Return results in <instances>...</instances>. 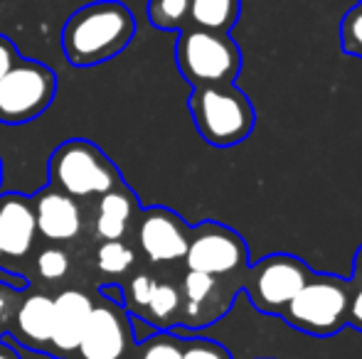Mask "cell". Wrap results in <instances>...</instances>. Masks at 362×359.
<instances>
[{
    "label": "cell",
    "mask_w": 362,
    "mask_h": 359,
    "mask_svg": "<svg viewBox=\"0 0 362 359\" xmlns=\"http://www.w3.org/2000/svg\"><path fill=\"white\" fill-rule=\"evenodd\" d=\"M0 359H20L18 352H15L13 347H10L8 342L3 340V337H0Z\"/></svg>",
    "instance_id": "83f0119b"
},
{
    "label": "cell",
    "mask_w": 362,
    "mask_h": 359,
    "mask_svg": "<svg viewBox=\"0 0 362 359\" xmlns=\"http://www.w3.org/2000/svg\"><path fill=\"white\" fill-rule=\"evenodd\" d=\"M139 197L129 185L119 182L114 190L104 192L101 197H96V209H94V236L96 241H114V239H126V234L131 231L139 214Z\"/></svg>",
    "instance_id": "9a60e30c"
},
{
    "label": "cell",
    "mask_w": 362,
    "mask_h": 359,
    "mask_svg": "<svg viewBox=\"0 0 362 359\" xmlns=\"http://www.w3.org/2000/svg\"><path fill=\"white\" fill-rule=\"evenodd\" d=\"M148 20L156 30L180 32L190 23V0H148Z\"/></svg>",
    "instance_id": "d6986e66"
},
{
    "label": "cell",
    "mask_w": 362,
    "mask_h": 359,
    "mask_svg": "<svg viewBox=\"0 0 362 359\" xmlns=\"http://www.w3.org/2000/svg\"><path fill=\"white\" fill-rule=\"evenodd\" d=\"M131 359H182V342L173 330H158L136 345Z\"/></svg>",
    "instance_id": "44dd1931"
},
{
    "label": "cell",
    "mask_w": 362,
    "mask_h": 359,
    "mask_svg": "<svg viewBox=\"0 0 362 359\" xmlns=\"http://www.w3.org/2000/svg\"><path fill=\"white\" fill-rule=\"evenodd\" d=\"M350 283L338 276H310L279 315L293 330L328 337L348 325Z\"/></svg>",
    "instance_id": "277c9868"
},
{
    "label": "cell",
    "mask_w": 362,
    "mask_h": 359,
    "mask_svg": "<svg viewBox=\"0 0 362 359\" xmlns=\"http://www.w3.org/2000/svg\"><path fill=\"white\" fill-rule=\"evenodd\" d=\"M180 288L170 281H156L141 320L151 322L156 330H173L177 325V317H180Z\"/></svg>",
    "instance_id": "2e32d148"
},
{
    "label": "cell",
    "mask_w": 362,
    "mask_h": 359,
    "mask_svg": "<svg viewBox=\"0 0 362 359\" xmlns=\"http://www.w3.org/2000/svg\"><path fill=\"white\" fill-rule=\"evenodd\" d=\"M52 322H54L52 296L40 291H30L28 296L20 293L5 335L18 347H23V350L47 355L49 342H52Z\"/></svg>",
    "instance_id": "7c38bea8"
},
{
    "label": "cell",
    "mask_w": 362,
    "mask_h": 359,
    "mask_svg": "<svg viewBox=\"0 0 362 359\" xmlns=\"http://www.w3.org/2000/svg\"><path fill=\"white\" fill-rule=\"evenodd\" d=\"M30 202H33L37 236H42L47 244L64 246L81 236V231H84V212H81L79 200L47 185L45 190L35 192L30 197Z\"/></svg>",
    "instance_id": "8fae6325"
},
{
    "label": "cell",
    "mask_w": 362,
    "mask_h": 359,
    "mask_svg": "<svg viewBox=\"0 0 362 359\" xmlns=\"http://www.w3.org/2000/svg\"><path fill=\"white\" fill-rule=\"evenodd\" d=\"M20 293L23 291H15V288L3 286V283H0V335H5V330H8L10 315H13L15 303H18Z\"/></svg>",
    "instance_id": "d4e9b609"
},
{
    "label": "cell",
    "mask_w": 362,
    "mask_h": 359,
    "mask_svg": "<svg viewBox=\"0 0 362 359\" xmlns=\"http://www.w3.org/2000/svg\"><path fill=\"white\" fill-rule=\"evenodd\" d=\"M175 64L187 84H232L242 67V52L227 32L185 28L177 32Z\"/></svg>",
    "instance_id": "5b68a950"
},
{
    "label": "cell",
    "mask_w": 362,
    "mask_h": 359,
    "mask_svg": "<svg viewBox=\"0 0 362 359\" xmlns=\"http://www.w3.org/2000/svg\"><path fill=\"white\" fill-rule=\"evenodd\" d=\"M156 281L158 278L151 276L148 271H136L126 278V283H121V288H124V310L129 312L131 317L144 315Z\"/></svg>",
    "instance_id": "7402d4cb"
},
{
    "label": "cell",
    "mask_w": 362,
    "mask_h": 359,
    "mask_svg": "<svg viewBox=\"0 0 362 359\" xmlns=\"http://www.w3.org/2000/svg\"><path fill=\"white\" fill-rule=\"evenodd\" d=\"M54 298V322H52V342H49L47 357L52 359H74L79 347L81 332L94 308L96 293L86 288H62Z\"/></svg>",
    "instance_id": "4fadbf2b"
},
{
    "label": "cell",
    "mask_w": 362,
    "mask_h": 359,
    "mask_svg": "<svg viewBox=\"0 0 362 359\" xmlns=\"http://www.w3.org/2000/svg\"><path fill=\"white\" fill-rule=\"evenodd\" d=\"M37 241L33 202L28 195H0V259H28Z\"/></svg>",
    "instance_id": "5bb4252c"
},
{
    "label": "cell",
    "mask_w": 362,
    "mask_h": 359,
    "mask_svg": "<svg viewBox=\"0 0 362 359\" xmlns=\"http://www.w3.org/2000/svg\"><path fill=\"white\" fill-rule=\"evenodd\" d=\"M340 42H343L345 52L362 59V5L350 10L343 18V25H340Z\"/></svg>",
    "instance_id": "cb8c5ba5"
},
{
    "label": "cell",
    "mask_w": 362,
    "mask_h": 359,
    "mask_svg": "<svg viewBox=\"0 0 362 359\" xmlns=\"http://www.w3.org/2000/svg\"><path fill=\"white\" fill-rule=\"evenodd\" d=\"M47 173L49 187L74 200L101 197L124 182V175L119 173L114 160L86 138H69L59 143L49 155Z\"/></svg>",
    "instance_id": "7a4b0ae2"
},
{
    "label": "cell",
    "mask_w": 362,
    "mask_h": 359,
    "mask_svg": "<svg viewBox=\"0 0 362 359\" xmlns=\"http://www.w3.org/2000/svg\"><path fill=\"white\" fill-rule=\"evenodd\" d=\"M190 231L180 214L165 207L139 209L134 221V236L141 254L151 264H175L185 259Z\"/></svg>",
    "instance_id": "30bf717a"
},
{
    "label": "cell",
    "mask_w": 362,
    "mask_h": 359,
    "mask_svg": "<svg viewBox=\"0 0 362 359\" xmlns=\"http://www.w3.org/2000/svg\"><path fill=\"white\" fill-rule=\"evenodd\" d=\"M348 325L353 330L362 332V288L355 296H350V308H348Z\"/></svg>",
    "instance_id": "4316f807"
},
{
    "label": "cell",
    "mask_w": 362,
    "mask_h": 359,
    "mask_svg": "<svg viewBox=\"0 0 362 359\" xmlns=\"http://www.w3.org/2000/svg\"><path fill=\"white\" fill-rule=\"evenodd\" d=\"M35 273L47 283L64 281L72 273V254L62 244H45L35 254Z\"/></svg>",
    "instance_id": "ffe728a7"
},
{
    "label": "cell",
    "mask_w": 362,
    "mask_h": 359,
    "mask_svg": "<svg viewBox=\"0 0 362 359\" xmlns=\"http://www.w3.org/2000/svg\"><path fill=\"white\" fill-rule=\"evenodd\" d=\"M182 261L187 271L219 278L244 269L249 261V249L237 231L215 221H205L190 231V244Z\"/></svg>",
    "instance_id": "9c48e42d"
},
{
    "label": "cell",
    "mask_w": 362,
    "mask_h": 359,
    "mask_svg": "<svg viewBox=\"0 0 362 359\" xmlns=\"http://www.w3.org/2000/svg\"><path fill=\"white\" fill-rule=\"evenodd\" d=\"M134 350L136 340L131 315L124 305H116L96 293L74 359H131Z\"/></svg>",
    "instance_id": "ba28073f"
},
{
    "label": "cell",
    "mask_w": 362,
    "mask_h": 359,
    "mask_svg": "<svg viewBox=\"0 0 362 359\" xmlns=\"http://www.w3.org/2000/svg\"><path fill=\"white\" fill-rule=\"evenodd\" d=\"M18 57L20 54H18V49H15V44L10 42V37L0 35V77H3V74L8 72L15 62H18Z\"/></svg>",
    "instance_id": "484cf974"
},
{
    "label": "cell",
    "mask_w": 362,
    "mask_h": 359,
    "mask_svg": "<svg viewBox=\"0 0 362 359\" xmlns=\"http://www.w3.org/2000/svg\"><path fill=\"white\" fill-rule=\"evenodd\" d=\"M182 359H232L229 350L210 337H180Z\"/></svg>",
    "instance_id": "603a6c76"
},
{
    "label": "cell",
    "mask_w": 362,
    "mask_h": 359,
    "mask_svg": "<svg viewBox=\"0 0 362 359\" xmlns=\"http://www.w3.org/2000/svg\"><path fill=\"white\" fill-rule=\"evenodd\" d=\"M310 276H313L310 269L300 264L296 256H267L244 273V298L259 312H276L279 315Z\"/></svg>",
    "instance_id": "52a82bcc"
},
{
    "label": "cell",
    "mask_w": 362,
    "mask_h": 359,
    "mask_svg": "<svg viewBox=\"0 0 362 359\" xmlns=\"http://www.w3.org/2000/svg\"><path fill=\"white\" fill-rule=\"evenodd\" d=\"M355 278L362 281V246L358 249V254H355Z\"/></svg>",
    "instance_id": "f1b7e54d"
},
{
    "label": "cell",
    "mask_w": 362,
    "mask_h": 359,
    "mask_svg": "<svg viewBox=\"0 0 362 359\" xmlns=\"http://www.w3.org/2000/svg\"><path fill=\"white\" fill-rule=\"evenodd\" d=\"M57 96V74L37 59L18 57L0 77V123L25 126L52 106Z\"/></svg>",
    "instance_id": "8992f818"
},
{
    "label": "cell",
    "mask_w": 362,
    "mask_h": 359,
    "mask_svg": "<svg viewBox=\"0 0 362 359\" xmlns=\"http://www.w3.org/2000/svg\"><path fill=\"white\" fill-rule=\"evenodd\" d=\"M0 180H3V163H0Z\"/></svg>",
    "instance_id": "f546056e"
},
{
    "label": "cell",
    "mask_w": 362,
    "mask_h": 359,
    "mask_svg": "<svg viewBox=\"0 0 362 359\" xmlns=\"http://www.w3.org/2000/svg\"><path fill=\"white\" fill-rule=\"evenodd\" d=\"M136 266V251L134 246L126 244V239L114 241H99L94 251V269L101 276L111 278V283H121L119 278L129 276Z\"/></svg>",
    "instance_id": "ac0fdd59"
},
{
    "label": "cell",
    "mask_w": 362,
    "mask_h": 359,
    "mask_svg": "<svg viewBox=\"0 0 362 359\" xmlns=\"http://www.w3.org/2000/svg\"><path fill=\"white\" fill-rule=\"evenodd\" d=\"M242 0H190L192 28L229 32L239 20Z\"/></svg>",
    "instance_id": "e0dca14e"
},
{
    "label": "cell",
    "mask_w": 362,
    "mask_h": 359,
    "mask_svg": "<svg viewBox=\"0 0 362 359\" xmlns=\"http://www.w3.org/2000/svg\"><path fill=\"white\" fill-rule=\"evenodd\" d=\"M136 15L121 0H91L76 8L62 28V52L72 67L106 64L131 44Z\"/></svg>",
    "instance_id": "6da1fadb"
},
{
    "label": "cell",
    "mask_w": 362,
    "mask_h": 359,
    "mask_svg": "<svg viewBox=\"0 0 362 359\" xmlns=\"http://www.w3.org/2000/svg\"><path fill=\"white\" fill-rule=\"evenodd\" d=\"M187 106L197 133L215 148L242 143L254 128L252 104L234 84L195 87Z\"/></svg>",
    "instance_id": "3957f363"
}]
</instances>
